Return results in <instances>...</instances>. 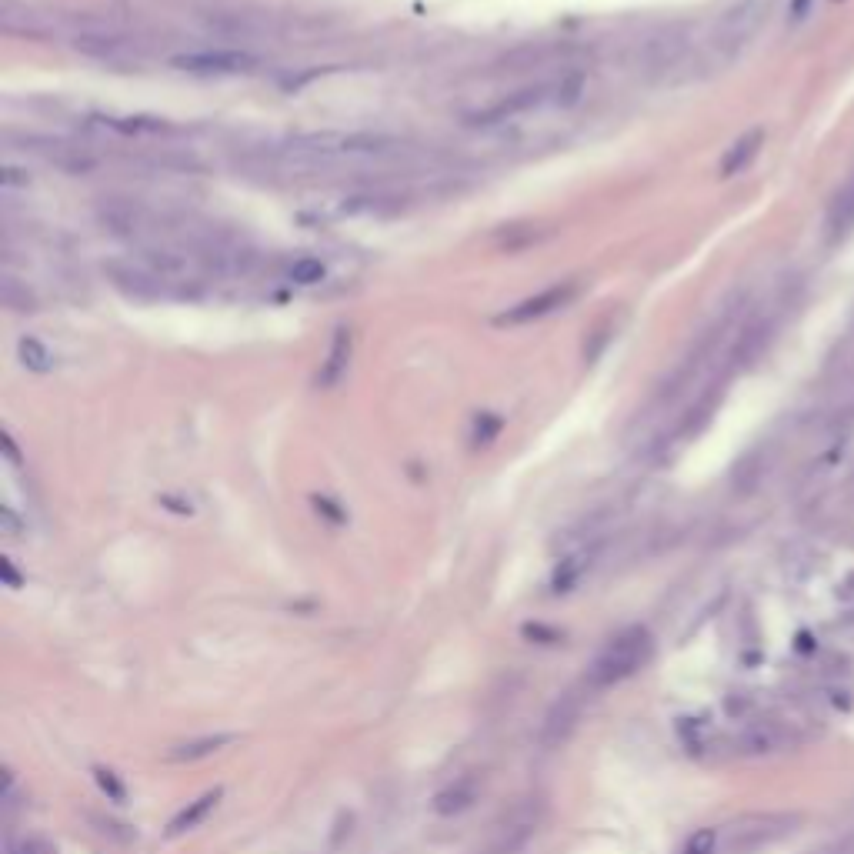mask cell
Instances as JSON below:
<instances>
[{
    "label": "cell",
    "mask_w": 854,
    "mask_h": 854,
    "mask_svg": "<svg viewBox=\"0 0 854 854\" xmlns=\"http://www.w3.org/2000/svg\"><path fill=\"white\" fill-rule=\"evenodd\" d=\"M778 4L781 0H734V4H728L711 27L704 57H708L711 64L738 61L744 47L764 31V24L771 21Z\"/></svg>",
    "instance_id": "obj_1"
},
{
    "label": "cell",
    "mask_w": 854,
    "mask_h": 854,
    "mask_svg": "<svg viewBox=\"0 0 854 854\" xmlns=\"http://www.w3.org/2000/svg\"><path fill=\"white\" fill-rule=\"evenodd\" d=\"M654 641L648 628H624L614 638L604 644V648L594 654V661L588 664V674H584V684L588 691H608L618 688L621 681H628L631 674H638L644 664L651 661Z\"/></svg>",
    "instance_id": "obj_2"
},
{
    "label": "cell",
    "mask_w": 854,
    "mask_h": 854,
    "mask_svg": "<svg viewBox=\"0 0 854 854\" xmlns=\"http://www.w3.org/2000/svg\"><path fill=\"white\" fill-rule=\"evenodd\" d=\"M74 51L91 57V61L121 67V64H134L141 57V44L121 31H81L74 37Z\"/></svg>",
    "instance_id": "obj_3"
},
{
    "label": "cell",
    "mask_w": 854,
    "mask_h": 854,
    "mask_svg": "<svg viewBox=\"0 0 854 854\" xmlns=\"http://www.w3.org/2000/svg\"><path fill=\"white\" fill-rule=\"evenodd\" d=\"M107 281H111L124 297H131V301H157V297H164L171 291V284L161 281V277H157L151 267H144L137 257L107 264Z\"/></svg>",
    "instance_id": "obj_4"
},
{
    "label": "cell",
    "mask_w": 854,
    "mask_h": 854,
    "mask_svg": "<svg viewBox=\"0 0 854 854\" xmlns=\"http://www.w3.org/2000/svg\"><path fill=\"white\" fill-rule=\"evenodd\" d=\"M541 104H554V84H538V87H524V91L508 94L504 101L484 107V111L468 114V124L474 127H494L504 121H514L518 114H528Z\"/></svg>",
    "instance_id": "obj_5"
},
{
    "label": "cell",
    "mask_w": 854,
    "mask_h": 854,
    "mask_svg": "<svg viewBox=\"0 0 854 854\" xmlns=\"http://www.w3.org/2000/svg\"><path fill=\"white\" fill-rule=\"evenodd\" d=\"M257 64L254 54L237 51V47H217V51H197V54H181L174 57L171 67L187 74H204V77H224V74H244Z\"/></svg>",
    "instance_id": "obj_6"
},
{
    "label": "cell",
    "mask_w": 854,
    "mask_h": 854,
    "mask_svg": "<svg viewBox=\"0 0 854 854\" xmlns=\"http://www.w3.org/2000/svg\"><path fill=\"white\" fill-rule=\"evenodd\" d=\"M574 294H578V284L574 281H564V284H554L548 287V291H541L538 297H528V301L514 304L508 307L498 324H528V321H538V317H548L554 311H561V307H568L574 301Z\"/></svg>",
    "instance_id": "obj_7"
},
{
    "label": "cell",
    "mask_w": 854,
    "mask_h": 854,
    "mask_svg": "<svg viewBox=\"0 0 854 854\" xmlns=\"http://www.w3.org/2000/svg\"><path fill=\"white\" fill-rule=\"evenodd\" d=\"M101 224L114 237H127V241H144L147 234H154V217L134 201H107L101 207Z\"/></svg>",
    "instance_id": "obj_8"
},
{
    "label": "cell",
    "mask_w": 854,
    "mask_h": 854,
    "mask_svg": "<svg viewBox=\"0 0 854 854\" xmlns=\"http://www.w3.org/2000/svg\"><path fill=\"white\" fill-rule=\"evenodd\" d=\"M347 364H351V331H347V327H337L331 351H327L321 371H317V387L341 384V377L347 374Z\"/></svg>",
    "instance_id": "obj_9"
},
{
    "label": "cell",
    "mask_w": 854,
    "mask_h": 854,
    "mask_svg": "<svg viewBox=\"0 0 854 854\" xmlns=\"http://www.w3.org/2000/svg\"><path fill=\"white\" fill-rule=\"evenodd\" d=\"M761 144H764V131H758V127L741 134L738 141L728 147V154L721 157V177H734V174L748 171L754 164V157L761 154Z\"/></svg>",
    "instance_id": "obj_10"
},
{
    "label": "cell",
    "mask_w": 854,
    "mask_h": 854,
    "mask_svg": "<svg viewBox=\"0 0 854 854\" xmlns=\"http://www.w3.org/2000/svg\"><path fill=\"white\" fill-rule=\"evenodd\" d=\"M217 801H221V791H207V794H201V798L197 801H191V808H184L181 814H177V818L171 821V828H167V834H184V831H191V828H197V824H201L207 814H211L214 808H217Z\"/></svg>",
    "instance_id": "obj_11"
},
{
    "label": "cell",
    "mask_w": 854,
    "mask_h": 854,
    "mask_svg": "<svg viewBox=\"0 0 854 854\" xmlns=\"http://www.w3.org/2000/svg\"><path fill=\"white\" fill-rule=\"evenodd\" d=\"M17 357H21V364L27 367V371H34V374L54 371V364H57V357L51 354V347L41 344L37 337H21V341H17Z\"/></svg>",
    "instance_id": "obj_12"
},
{
    "label": "cell",
    "mask_w": 854,
    "mask_h": 854,
    "mask_svg": "<svg viewBox=\"0 0 854 854\" xmlns=\"http://www.w3.org/2000/svg\"><path fill=\"white\" fill-rule=\"evenodd\" d=\"M104 124L111 127V131L127 134V137H134V134H164V131H171L164 117H107Z\"/></svg>",
    "instance_id": "obj_13"
},
{
    "label": "cell",
    "mask_w": 854,
    "mask_h": 854,
    "mask_svg": "<svg viewBox=\"0 0 854 854\" xmlns=\"http://www.w3.org/2000/svg\"><path fill=\"white\" fill-rule=\"evenodd\" d=\"M501 427H504V421L498 414H491V411L478 414L474 417V427H471V444L474 448H488V444L501 434Z\"/></svg>",
    "instance_id": "obj_14"
},
{
    "label": "cell",
    "mask_w": 854,
    "mask_h": 854,
    "mask_svg": "<svg viewBox=\"0 0 854 854\" xmlns=\"http://www.w3.org/2000/svg\"><path fill=\"white\" fill-rule=\"evenodd\" d=\"M324 277H327V264L321 261V257H301V261L291 264V281L294 284L311 287V284H321Z\"/></svg>",
    "instance_id": "obj_15"
},
{
    "label": "cell",
    "mask_w": 854,
    "mask_h": 854,
    "mask_svg": "<svg viewBox=\"0 0 854 854\" xmlns=\"http://www.w3.org/2000/svg\"><path fill=\"white\" fill-rule=\"evenodd\" d=\"M781 744V738H778V731H771V728H751V731H744L741 734V751H748V754H768V751H774Z\"/></svg>",
    "instance_id": "obj_16"
},
{
    "label": "cell",
    "mask_w": 854,
    "mask_h": 854,
    "mask_svg": "<svg viewBox=\"0 0 854 854\" xmlns=\"http://www.w3.org/2000/svg\"><path fill=\"white\" fill-rule=\"evenodd\" d=\"M231 741H234L231 734H217V738H201V741L181 744V751H174V758H187V761H194V758H207V754L221 751L224 744H231Z\"/></svg>",
    "instance_id": "obj_17"
},
{
    "label": "cell",
    "mask_w": 854,
    "mask_h": 854,
    "mask_svg": "<svg viewBox=\"0 0 854 854\" xmlns=\"http://www.w3.org/2000/svg\"><path fill=\"white\" fill-rule=\"evenodd\" d=\"M714 844H718V834H714L711 828L698 831L694 838L688 841V848H684L681 854H714Z\"/></svg>",
    "instance_id": "obj_18"
},
{
    "label": "cell",
    "mask_w": 854,
    "mask_h": 854,
    "mask_svg": "<svg viewBox=\"0 0 854 854\" xmlns=\"http://www.w3.org/2000/svg\"><path fill=\"white\" fill-rule=\"evenodd\" d=\"M11 854H44V851H41V844H34V841H21V844H14Z\"/></svg>",
    "instance_id": "obj_19"
}]
</instances>
